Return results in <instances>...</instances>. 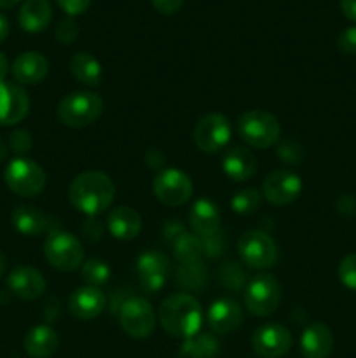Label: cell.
<instances>
[{
  "mask_svg": "<svg viewBox=\"0 0 356 358\" xmlns=\"http://www.w3.org/2000/svg\"><path fill=\"white\" fill-rule=\"evenodd\" d=\"M68 198L79 212L96 217L110 208L115 198V185L103 171H84L70 184Z\"/></svg>",
  "mask_w": 356,
  "mask_h": 358,
  "instance_id": "6da1fadb",
  "label": "cell"
},
{
  "mask_svg": "<svg viewBox=\"0 0 356 358\" xmlns=\"http://www.w3.org/2000/svg\"><path fill=\"white\" fill-rule=\"evenodd\" d=\"M161 325L173 338H194L202 324L201 304L188 294H173L159 306Z\"/></svg>",
  "mask_w": 356,
  "mask_h": 358,
  "instance_id": "7a4b0ae2",
  "label": "cell"
},
{
  "mask_svg": "<svg viewBox=\"0 0 356 358\" xmlns=\"http://www.w3.org/2000/svg\"><path fill=\"white\" fill-rule=\"evenodd\" d=\"M103 112V100L91 91H75L58 105V117L68 128H87L94 124Z\"/></svg>",
  "mask_w": 356,
  "mask_h": 358,
  "instance_id": "3957f363",
  "label": "cell"
},
{
  "mask_svg": "<svg viewBox=\"0 0 356 358\" xmlns=\"http://www.w3.org/2000/svg\"><path fill=\"white\" fill-rule=\"evenodd\" d=\"M237 133L241 138L255 149H269L278 143L281 126L278 119L265 110H248L237 121Z\"/></svg>",
  "mask_w": 356,
  "mask_h": 358,
  "instance_id": "277c9868",
  "label": "cell"
},
{
  "mask_svg": "<svg viewBox=\"0 0 356 358\" xmlns=\"http://www.w3.org/2000/svg\"><path fill=\"white\" fill-rule=\"evenodd\" d=\"M3 180L14 194L21 198H35L45 187V173L35 161L16 157L7 164Z\"/></svg>",
  "mask_w": 356,
  "mask_h": 358,
  "instance_id": "5b68a950",
  "label": "cell"
},
{
  "mask_svg": "<svg viewBox=\"0 0 356 358\" xmlns=\"http://www.w3.org/2000/svg\"><path fill=\"white\" fill-rule=\"evenodd\" d=\"M44 255L58 271H75L84 264V247L70 233L54 231L44 243Z\"/></svg>",
  "mask_w": 356,
  "mask_h": 358,
  "instance_id": "8992f818",
  "label": "cell"
},
{
  "mask_svg": "<svg viewBox=\"0 0 356 358\" xmlns=\"http://www.w3.org/2000/svg\"><path fill=\"white\" fill-rule=\"evenodd\" d=\"M281 301V287L272 275L262 273L253 276L244 290V306L257 317H269L274 313Z\"/></svg>",
  "mask_w": 356,
  "mask_h": 358,
  "instance_id": "52a82bcc",
  "label": "cell"
},
{
  "mask_svg": "<svg viewBox=\"0 0 356 358\" xmlns=\"http://www.w3.org/2000/svg\"><path fill=\"white\" fill-rule=\"evenodd\" d=\"M241 261L253 269H267L278 259V248L272 238L262 231H248L237 241Z\"/></svg>",
  "mask_w": 356,
  "mask_h": 358,
  "instance_id": "ba28073f",
  "label": "cell"
},
{
  "mask_svg": "<svg viewBox=\"0 0 356 358\" xmlns=\"http://www.w3.org/2000/svg\"><path fill=\"white\" fill-rule=\"evenodd\" d=\"M154 194L163 205L166 206H181L192 198L194 185L191 177L177 168H166L154 178Z\"/></svg>",
  "mask_w": 356,
  "mask_h": 358,
  "instance_id": "9c48e42d",
  "label": "cell"
},
{
  "mask_svg": "<svg viewBox=\"0 0 356 358\" xmlns=\"http://www.w3.org/2000/svg\"><path fill=\"white\" fill-rule=\"evenodd\" d=\"M122 331L135 339H145L156 327V313L152 306L142 297H129L119 311Z\"/></svg>",
  "mask_w": 356,
  "mask_h": 358,
  "instance_id": "30bf717a",
  "label": "cell"
},
{
  "mask_svg": "<svg viewBox=\"0 0 356 358\" xmlns=\"http://www.w3.org/2000/svg\"><path fill=\"white\" fill-rule=\"evenodd\" d=\"M232 136L230 121L222 114H208L199 119L194 128V142L202 152H218Z\"/></svg>",
  "mask_w": 356,
  "mask_h": 358,
  "instance_id": "8fae6325",
  "label": "cell"
},
{
  "mask_svg": "<svg viewBox=\"0 0 356 358\" xmlns=\"http://www.w3.org/2000/svg\"><path fill=\"white\" fill-rule=\"evenodd\" d=\"M302 192V180L290 170H276L262 184V198L276 206H285L295 201Z\"/></svg>",
  "mask_w": 356,
  "mask_h": 358,
  "instance_id": "7c38bea8",
  "label": "cell"
},
{
  "mask_svg": "<svg viewBox=\"0 0 356 358\" xmlns=\"http://www.w3.org/2000/svg\"><path fill=\"white\" fill-rule=\"evenodd\" d=\"M251 346L262 358H281L292 348V334L279 324H265L253 332Z\"/></svg>",
  "mask_w": 356,
  "mask_h": 358,
  "instance_id": "4fadbf2b",
  "label": "cell"
},
{
  "mask_svg": "<svg viewBox=\"0 0 356 358\" xmlns=\"http://www.w3.org/2000/svg\"><path fill=\"white\" fill-rule=\"evenodd\" d=\"M136 271H138L140 287L145 292L156 294L166 283L168 273H170V259L163 252H143L136 261Z\"/></svg>",
  "mask_w": 356,
  "mask_h": 358,
  "instance_id": "5bb4252c",
  "label": "cell"
},
{
  "mask_svg": "<svg viewBox=\"0 0 356 358\" xmlns=\"http://www.w3.org/2000/svg\"><path fill=\"white\" fill-rule=\"evenodd\" d=\"M30 110V98L17 83H0V126H14Z\"/></svg>",
  "mask_w": 356,
  "mask_h": 358,
  "instance_id": "9a60e30c",
  "label": "cell"
},
{
  "mask_svg": "<svg viewBox=\"0 0 356 358\" xmlns=\"http://www.w3.org/2000/svg\"><path fill=\"white\" fill-rule=\"evenodd\" d=\"M7 287L20 299L34 301L45 292V280L38 269L17 266L7 276Z\"/></svg>",
  "mask_w": 356,
  "mask_h": 358,
  "instance_id": "2e32d148",
  "label": "cell"
},
{
  "mask_svg": "<svg viewBox=\"0 0 356 358\" xmlns=\"http://www.w3.org/2000/svg\"><path fill=\"white\" fill-rule=\"evenodd\" d=\"M10 73L20 86H35L47 77L49 62L37 51L23 52L14 59Z\"/></svg>",
  "mask_w": 356,
  "mask_h": 358,
  "instance_id": "e0dca14e",
  "label": "cell"
},
{
  "mask_svg": "<svg viewBox=\"0 0 356 358\" xmlns=\"http://www.w3.org/2000/svg\"><path fill=\"white\" fill-rule=\"evenodd\" d=\"M107 306V296L98 287H80L70 296L68 310L79 320H93L100 317Z\"/></svg>",
  "mask_w": 356,
  "mask_h": 358,
  "instance_id": "ac0fdd59",
  "label": "cell"
},
{
  "mask_svg": "<svg viewBox=\"0 0 356 358\" xmlns=\"http://www.w3.org/2000/svg\"><path fill=\"white\" fill-rule=\"evenodd\" d=\"M206 322L216 334H229L243 322V310L232 299H218L206 311Z\"/></svg>",
  "mask_w": 356,
  "mask_h": 358,
  "instance_id": "d6986e66",
  "label": "cell"
},
{
  "mask_svg": "<svg viewBox=\"0 0 356 358\" xmlns=\"http://www.w3.org/2000/svg\"><path fill=\"white\" fill-rule=\"evenodd\" d=\"M334 350L332 331L321 322L307 325L300 336V352L304 358H328Z\"/></svg>",
  "mask_w": 356,
  "mask_h": 358,
  "instance_id": "ffe728a7",
  "label": "cell"
},
{
  "mask_svg": "<svg viewBox=\"0 0 356 358\" xmlns=\"http://www.w3.org/2000/svg\"><path fill=\"white\" fill-rule=\"evenodd\" d=\"M188 224L199 238H208L218 233L220 212L215 203L209 199H198L188 210Z\"/></svg>",
  "mask_w": 356,
  "mask_h": 358,
  "instance_id": "44dd1931",
  "label": "cell"
},
{
  "mask_svg": "<svg viewBox=\"0 0 356 358\" xmlns=\"http://www.w3.org/2000/svg\"><path fill=\"white\" fill-rule=\"evenodd\" d=\"M107 227L115 240H135L142 231V217L131 206H117L108 213Z\"/></svg>",
  "mask_w": 356,
  "mask_h": 358,
  "instance_id": "7402d4cb",
  "label": "cell"
},
{
  "mask_svg": "<svg viewBox=\"0 0 356 358\" xmlns=\"http://www.w3.org/2000/svg\"><path fill=\"white\" fill-rule=\"evenodd\" d=\"M223 171L234 182L250 180L257 171V159L244 147H232L225 152L222 159Z\"/></svg>",
  "mask_w": 356,
  "mask_h": 358,
  "instance_id": "603a6c76",
  "label": "cell"
},
{
  "mask_svg": "<svg viewBox=\"0 0 356 358\" xmlns=\"http://www.w3.org/2000/svg\"><path fill=\"white\" fill-rule=\"evenodd\" d=\"M23 346L31 358H49L58 352L59 338L49 325H37L24 336Z\"/></svg>",
  "mask_w": 356,
  "mask_h": 358,
  "instance_id": "cb8c5ba5",
  "label": "cell"
},
{
  "mask_svg": "<svg viewBox=\"0 0 356 358\" xmlns=\"http://www.w3.org/2000/svg\"><path fill=\"white\" fill-rule=\"evenodd\" d=\"M20 27L28 34H38L45 30L52 20V9L49 0H24L21 6L20 14Z\"/></svg>",
  "mask_w": 356,
  "mask_h": 358,
  "instance_id": "d4e9b609",
  "label": "cell"
},
{
  "mask_svg": "<svg viewBox=\"0 0 356 358\" xmlns=\"http://www.w3.org/2000/svg\"><path fill=\"white\" fill-rule=\"evenodd\" d=\"M10 220H13V226L16 227L17 233L30 238L38 236L47 229V219H45L44 213L30 205H21L14 208Z\"/></svg>",
  "mask_w": 356,
  "mask_h": 358,
  "instance_id": "484cf974",
  "label": "cell"
},
{
  "mask_svg": "<svg viewBox=\"0 0 356 358\" xmlns=\"http://www.w3.org/2000/svg\"><path fill=\"white\" fill-rule=\"evenodd\" d=\"M70 72L79 83L86 86H98L101 83V65L89 52H77L70 59Z\"/></svg>",
  "mask_w": 356,
  "mask_h": 358,
  "instance_id": "4316f807",
  "label": "cell"
},
{
  "mask_svg": "<svg viewBox=\"0 0 356 358\" xmlns=\"http://www.w3.org/2000/svg\"><path fill=\"white\" fill-rule=\"evenodd\" d=\"M175 257L181 262V266H195L201 264V259L205 255L202 241L199 236L194 234L181 233L173 240Z\"/></svg>",
  "mask_w": 356,
  "mask_h": 358,
  "instance_id": "83f0119b",
  "label": "cell"
},
{
  "mask_svg": "<svg viewBox=\"0 0 356 358\" xmlns=\"http://www.w3.org/2000/svg\"><path fill=\"white\" fill-rule=\"evenodd\" d=\"M218 352L215 338L208 334H195L194 338L185 339L178 358H213Z\"/></svg>",
  "mask_w": 356,
  "mask_h": 358,
  "instance_id": "f1b7e54d",
  "label": "cell"
},
{
  "mask_svg": "<svg viewBox=\"0 0 356 358\" xmlns=\"http://www.w3.org/2000/svg\"><path fill=\"white\" fill-rule=\"evenodd\" d=\"M80 276L89 287H100L110 278V268L100 259H89L80 266Z\"/></svg>",
  "mask_w": 356,
  "mask_h": 358,
  "instance_id": "f546056e",
  "label": "cell"
},
{
  "mask_svg": "<svg viewBox=\"0 0 356 358\" xmlns=\"http://www.w3.org/2000/svg\"><path fill=\"white\" fill-rule=\"evenodd\" d=\"M262 203V192L255 191V189H243V191H237L236 194L230 199V206L236 213L241 215H248V213L257 212L258 206Z\"/></svg>",
  "mask_w": 356,
  "mask_h": 358,
  "instance_id": "4dcf8cb0",
  "label": "cell"
},
{
  "mask_svg": "<svg viewBox=\"0 0 356 358\" xmlns=\"http://www.w3.org/2000/svg\"><path fill=\"white\" fill-rule=\"evenodd\" d=\"M339 280L346 289L356 292V254L346 255L339 264Z\"/></svg>",
  "mask_w": 356,
  "mask_h": 358,
  "instance_id": "1f68e13d",
  "label": "cell"
},
{
  "mask_svg": "<svg viewBox=\"0 0 356 358\" xmlns=\"http://www.w3.org/2000/svg\"><path fill=\"white\" fill-rule=\"evenodd\" d=\"M54 35L61 44H72V42L79 37V24H77L72 17L61 20L56 24Z\"/></svg>",
  "mask_w": 356,
  "mask_h": 358,
  "instance_id": "d6a6232c",
  "label": "cell"
},
{
  "mask_svg": "<svg viewBox=\"0 0 356 358\" xmlns=\"http://www.w3.org/2000/svg\"><path fill=\"white\" fill-rule=\"evenodd\" d=\"M9 147L16 154H27L31 149V135L27 129H16L9 138Z\"/></svg>",
  "mask_w": 356,
  "mask_h": 358,
  "instance_id": "836d02e7",
  "label": "cell"
},
{
  "mask_svg": "<svg viewBox=\"0 0 356 358\" xmlns=\"http://www.w3.org/2000/svg\"><path fill=\"white\" fill-rule=\"evenodd\" d=\"M278 154H279V157L285 161V163L295 164V163H299L300 159H302L304 150H302V147H300L299 143L295 142V140H288V142H285V143H281V145H279Z\"/></svg>",
  "mask_w": 356,
  "mask_h": 358,
  "instance_id": "e575fe53",
  "label": "cell"
},
{
  "mask_svg": "<svg viewBox=\"0 0 356 358\" xmlns=\"http://www.w3.org/2000/svg\"><path fill=\"white\" fill-rule=\"evenodd\" d=\"M337 45L344 55L355 56L356 55V27H349L341 31L337 38Z\"/></svg>",
  "mask_w": 356,
  "mask_h": 358,
  "instance_id": "d590c367",
  "label": "cell"
},
{
  "mask_svg": "<svg viewBox=\"0 0 356 358\" xmlns=\"http://www.w3.org/2000/svg\"><path fill=\"white\" fill-rule=\"evenodd\" d=\"M80 233L84 234V238L89 241H98L103 234V226H101L100 220L96 219H87L86 222L80 227Z\"/></svg>",
  "mask_w": 356,
  "mask_h": 358,
  "instance_id": "8d00e7d4",
  "label": "cell"
},
{
  "mask_svg": "<svg viewBox=\"0 0 356 358\" xmlns=\"http://www.w3.org/2000/svg\"><path fill=\"white\" fill-rule=\"evenodd\" d=\"M58 6L65 10L70 16H77V14H82L84 10H87V7L91 6V0H56Z\"/></svg>",
  "mask_w": 356,
  "mask_h": 358,
  "instance_id": "74e56055",
  "label": "cell"
},
{
  "mask_svg": "<svg viewBox=\"0 0 356 358\" xmlns=\"http://www.w3.org/2000/svg\"><path fill=\"white\" fill-rule=\"evenodd\" d=\"M184 0H152V6L163 14H173L181 7Z\"/></svg>",
  "mask_w": 356,
  "mask_h": 358,
  "instance_id": "f35d334b",
  "label": "cell"
},
{
  "mask_svg": "<svg viewBox=\"0 0 356 358\" xmlns=\"http://www.w3.org/2000/svg\"><path fill=\"white\" fill-rule=\"evenodd\" d=\"M341 9L348 20L356 21V0H341Z\"/></svg>",
  "mask_w": 356,
  "mask_h": 358,
  "instance_id": "ab89813d",
  "label": "cell"
},
{
  "mask_svg": "<svg viewBox=\"0 0 356 358\" xmlns=\"http://www.w3.org/2000/svg\"><path fill=\"white\" fill-rule=\"evenodd\" d=\"M9 59H7V56L3 55V52H0V83H3L7 77V73H9Z\"/></svg>",
  "mask_w": 356,
  "mask_h": 358,
  "instance_id": "60d3db41",
  "label": "cell"
},
{
  "mask_svg": "<svg viewBox=\"0 0 356 358\" xmlns=\"http://www.w3.org/2000/svg\"><path fill=\"white\" fill-rule=\"evenodd\" d=\"M7 35H9V21L3 14H0V44L6 41Z\"/></svg>",
  "mask_w": 356,
  "mask_h": 358,
  "instance_id": "b9f144b4",
  "label": "cell"
},
{
  "mask_svg": "<svg viewBox=\"0 0 356 358\" xmlns=\"http://www.w3.org/2000/svg\"><path fill=\"white\" fill-rule=\"evenodd\" d=\"M6 269H7V259H6V255L0 252V278L6 275Z\"/></svg>",
  "mask_w": 356,
  "mask_h": 358,
  "instance_id": "7bdbcfd3",
  "label": "cell"
},
{
  "mask_svg": "<svg viewBox=\"0 0 356 358\" xmlns=\"http://www.w3.org/2000/svg\"><path fill=\"white\" fill-rule=\"evenodd\" d=\"M21 0H0V9H9V7L16 6Z\"/></svg>",
  "mask_w": 356,
  "mask_h": 358,
  "instance_id": "ee69618b",
  "label": "cell"
},
{
  "mask_svg": "<svg viewBox=\"0 0 356 358\" xmlns=\"http://www.w3.org/2000/svg\"><path fill=\"white\" fill-rule=\"evenodd\" d=\"M7 157V145L6 143H3V140L0 138V163H2L3 159H6Z\"/></svg>",
  "mask_w": 356,
  "mask_h": 358,
  "instance_id": "f6af8a7d",
  "label": "cell"
}]
</instances>
